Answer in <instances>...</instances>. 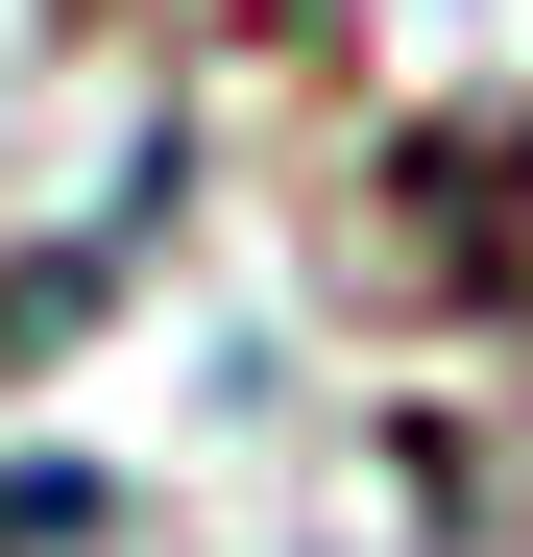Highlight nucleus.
<instances>
[{"label":"nucleus","mask_w":533,"mask_h":557,"mask_svg":"<svg viewBox=\"0 0 533 557\" xmlns=\"http://www.w3.org/2000/svg\"><path fill=\"white\" fill-rule=\"evenodd\" d=\"M388 243L436 315H509L533 339V122H412L388 146Z\"/></svg>","instance_id":"1"},{"label":"nucleus","mask_w":533,"mask_h":557,"mask_svg":"<svg viewBox=\"0 0 533 557\" xmlns=\"http://www.w3.org/2000/svg\"><path fill=\"white\" fill-rule=\"evenodd\" d=\"M0 557H122V485L98 460H25V485H0Z\"/></svg>","instance_id":"2"}]
</instances>
